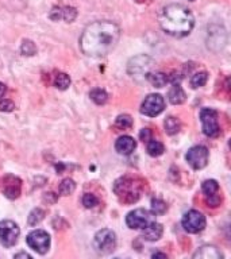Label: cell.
Listing matches in <instances>:
<instances>
[{
    "label": "cell",
    "instance_id": "cell-24",
    "mask_svg": "<svg viewBox=\"0 0 231 259\" xmlns=\"http://www.w3.org/2000/svg\"><path fill=\"white\" fill-rule=\"evenodd\" d=\"M89 96H91V99H92L97 105L105 104V101L108 100V95H107V92H105L104 89L101 88L92 89L91 93H89Z\"/></svg>",
    "mask_w": 231,
    "mask_h": 259
},
{
    "label": "cell",
    "instance_id": "cell-5",
    "mask_svg": "<svg viewBox=\"0 0 231 259\" xmlns=\"http://www.w3.org/2000/svg\"><path fill=\"white\" fill-rule=\"evenodd\" d=\"M113 190L125 202L137 201L138 197H139V190H138L135 182L130 178L118 180L113 185Z\"/></svg>",
    "mask_w": 231,
    "mask_h": 259
},
{
    "label": "cell",
    "instance_id": "cell-21",
    "mask_svg": "<svg viewBox=\"0 0 231 259\" xmlns=\"http://www.w3.org/2000/svg\"><path fill=\"white\" fill-rule=\"evenodd\" d=\"M146 77H147V80H149L150 84L153 85V87H157V88H162V87L168 82V76L161 72L147 73Z\"/></svg>",
    "mask_w": 231,
    "mask_h": 259
},
{
    "label": "cell",
    "instance_id": "cell-14",
    "mask_svg": "<svg viewBox=\"0 0 231 259\" xmlns=\"http://www.w3.org/2000/svg\"><path fill=\"white\" fill-rule=\"evenodd\" d=\"M49 18L52 20H65L66 23H72L77 18V10L74 7H53Z\"/></svg>",
    "mask_w": 231,
    "mask_h": 259
},
{
    "label": "cell",
    "instance_id": "cell-19",
    "mask_svg": "<svg viewBox=\"0 0 231 259\" xmlns=\"http://www.w3.org/2000/svg\"><path fill=\"white\" fill-rule=\"evenodd\" d=\"M168 97H169V101L172 104L174 105H178V104H182L186 99V95L184 92V89L180 87V84H173L172 89L169 91L168 93Z\"/></svg>",
    "mask_w": 231,
    "mask_h": 259
},
{
    "label": "cell",
    "instance_id": "cell-37",
    "mask_svg": "<svg viewBox=\"0 0 231 259\" xmlns=\"http://www.w3.org/2000/svg\"><path fill=\"white\" fill-rule=\"evenodd\" d=\"M6 92H7V87H6L3 82H0V100L3 99V96L6 95Z\"/></svg>",
    "mask_w": 231,
    "mask_h": 259
},
{
    "label": "cell",
    "instance_id": "cell-20",
    "mask_svg": "<svg viewBox=\"0 0 231 259\" xmlns=\"http://www.w3.org/2000/svg\"><path fill=\"white\" fill-rule=\"evenodd\" d=\"M208 48H211L212 45L220 44V48L224 46V42H226V31L222 28V31H220V28L216 27V31L212 30V27L208 28Z\"/></svg>",
    "mask_w": 231,
    "mask_h": 259
},
{
    "label": "cell",
    "instance_id": "cell-11",
    "mask_svg": "<svg viewBox=\"0 0 231 259\" xmlns=\"http://www.w3.org/2000/svg\"><path fill=\"white\" fill-rule=\"evenodd\" d=\"M208 157H210V153H208V149L204 147V146H194L185 154L186 162L195 170H200L203 167H206L207 163H208Z\"/></svg>",
    "mask_w": 231,
    "mask_h": 259
},
{
    "label": "cell",
    "instance_id": "cell-15",
    "mask_svg": "<svg viewBox=\"0 0 231 259\" xmlns=\"http://www.w3.org/2000/svg\"><path fill=\"white\" fill-rule=\"evenodd\" d=\"M3 193L6 197L14 198L19 197L20 194V180L14 176H7L3 180Z\"/></svg>",
    "mask_w": 231,
    "mask_h": 259
},
{
    "label": "cell",
    "instance_id": "cell-17",
    "mask_svg": "<svg viewBox=\"0 0 231 259\" xmlns=\"http://www.w3.org/2000/svg\"><path fill=\"white\" fill-rule=\"evenodd\" d=\"M162 232H164V228L160 223H150L149 226L145 227L143 231H142V238L145 240H149V242H156L162 236Z\"/></svg>",
    "mask_w": 231,
    "mask_h": 259
},
{
    "label": "cell",
    "instance_id": "cell-9",
    "mask_svg": "<svg viewBox=\"0 0 231 259\" xmlns=\"http://www.w3.org/2000/svg\"><path fill=\"white\" fill-rule=\"evenodd\" d=\"M26 242L28 247L36 251L38 254H46L50 247V236L46 231L35 230L27 235Z\"/></svg>",
    "mask_w": 231,
    "mask_h": 259
},
{
    "label": "cell",
    "instance_id": "cell-38",
    "mask_svg": "<svg viewBox=\"0 0 231 259\" xmlns=\"http://www.w3.org/2000/svg\"><path fill=\"white\" fill-rule=\"evenodd\" d=\"M137 2H143V0H137Z\"/></svg>",
    "mask_w": 231,
    "mask_h": 259
},
{
    "label": "cell",
    "instance_id": "cell-36",
    "mask_svg": "<svg viewBox=\"0 0 231 259\" xmlns=\"http://www.w3.org/2000/svg\"><path fill=\"white\" fill-rule=\"evenodd\" d=\"M151 259H168V256L164 252H156V254L151 255Z\"/></svg>",
    "mask_w": 231,
    "mask_h": 259
},
{
    "label": "cell",
    "instance_id": "cell-22",
    "mask_svg": "<svg viewBox=\"0 0 231 259\" xmlns=\"http://www.w3.org/2000/svg\"><path fill=\"white\" fill-rule=\"evenodd\" d=\"M164 151H165V147H164L161 142L156 141V139H150L147 142V153L151 157H160V155L164 154Z\"/></svg>",
    "mask_w": 231,
    "mask_h": 259
},
{
    "label": "cell",
    "instance_id": "cell-25",
    "mask_svg": "<svg viewBox=\"0 0 231 259\" xmlns=\"http://www.w3.org/2000/svg\"><path fill=\"white\" fill-rule=\"evenodd\" d=\"M69 85H70V77L66 73H57L54 77V87L61 91H65L69 88Z\"/></svg>",
    "mask_w": 231,
    "mask_h": 259
},
{
    "label": "cell",
    "instance_id": "cell-18",
    "mask_svg": "<svg viewBox=\"0 0 231 259\" xmlns=\"http://www.w3.org/2000/svg\"><path fill=\"white\" fill-rule=\"evenodd\" d=\"M192 259H223V256L215 246H203L195 252Z\"/></svg>",
    "mask_w": 231,
    "mask_h": 259
},
{
    "label": "cell",
    "instance_id": "cell-12",
    "mask_svg": "<svg viewBox=\"0 0 231 259\" xmlns=\"http://www.w3.org/2000/svg\"><path fill=\"white\" fill-rule=\"evenodd\" d=\"M153 65V60L149 56L141 54L131 58L127 64V72L131 76H138V74H147Z\"/></svg>",
    "mask_w": 231,
    "mask_h": 259
},
{
    "label": "cell",
    "instance_id": "cell-8",
    "mask_svg": "<svg viewBox=\"0 0 231 259\" xmlns=\"http://www.w3.org/2000/svg\"><path fill=\"white\" fill-rule=\"evenodd\" d=\"M19 234L20 230L15 222H11V220L0 222V243L4 247L15 246Z\"/></svg>",
    "mask_w": 231,
    "mask_h": 259
},
{
    "label": "cell",
    "instance_id": "cell-31",
    "mask_svg": "<svg viewBox=\"0 0 231 259\" xmlns=\"http://www.w3.org/2000/svg\"><path fill=\"white\" fill-rule=\"evenodd\" d=\"M115 125L121 130L130 128L133 125V119H131L130 115H119L117 117V120H115Z\"/></svg>",
    "mask_w": 231,
    "mask_h": 259
},
{
    "label": "cell",
    "instance_id": "cell-2",
    "mask_svg": "<svg viewBox=\"0 0 231 259\" xmlns=\"http://www.w3.org/2000/svg\"><path fill=\"white\" fill-rule=\"evenodd\" d=\"M158 22L164 31L174 38L189 35L195 27V16L189 8L177 3L168 4L162 8Z\"/></svg>",
    "mask_w": 231,
    "mask_h": 259
},
{
    "label": "cell",
    "instance_id": "cell-16",
    "mask_svg": "<svg viewBox=\"0 0 231 259\" xmlns=\"http://www.w3.org/2000/svg\"><path fill=\"white\" fill-rule=\"evenodd\" d=\"M135 147H137V143L134 141V138L129 137V135H123V137L118 138V141L115 142V150L119 154H123V155L131 154Z\"/></svg>",
    "mask_w": 231,
    "mask_h": 259
},
{
    "label": "cell",
    "instance_id": "cell-29",
    "mask_svg": "<svg viewBox=\"0 0 231 259\" xmlns=\"http://www.w3.org/2000/svg\"><path fill=\"white\" fill-rule=\"evenodd\" d=\"M166 209H168V206H166V204L162 200H160V198H153L151 200V213L154 216L164 214L166 212Z\"/></svg>",
    "mask_w": 231,
    "mask_h": 259
},
{
    "label": "cell",
    "instance_id": "cell-28",
    "mask_svg": "<svg viewBox=\"0 0 231 259\" xmlns=\"http://www.w3.org/2000/svg\"><path fill=\"white\" fill-rule=\"evenodd\" d=\"M207 80H208L207 72H199L192 76V78H190V85H192V88H200L203 85H206Z\"/></svg>",
    "mask_w": 231,
    "mask_h": 259
},
{
    "label": "cell",
    "instance_id": "cell-40",
    "mask_svg": "<svg viewBox=\"0 0 231 259\" xmlns=\"http://www.w3.org/2000/svg\"><path fill=\"white\" fill-rule=\"evenodd\" d=\"M115 259H119V258H115Z\"/></svg>",
    "mask_w": 231,
    "mask_h": 259
},
{
    "label": "cell",
    "instance_id": "cell-32",
    "mask_svg": "<svg viewBox=\"0 0 231 259\" xmlns=\"http://www.w3.org/2000/svg\"><path fill=\"white\" fill-rule=\"evenodd\" d=\"M99 204V198L95 196V194L92 193H85L84 196H83V205L85 206V208H95V206Z\"/></svg>",
    "mask_w": 231,
    "mask_h": 259
},
{
    "label": "cell",
    "instance_id": "cell-33",
    "mask_svg": "<svg viewBox=\"0 0 231 259\" xmlns=\"http://www.w3.org/2000/svg\"><path fill=\"white\" fill-rule=\"evenodd\" d=\"M15 108V104L14 101L8 100V99H2L0 100V111L2 112H11Z\"/></svg>",
    "mask_w": 231,
    "mask_h": 259
},
{
    "label": "cell",
    "instance_id": "cell-13",
    "mask_svg": "<svg viewBox=\"0 0 231 259\" xmlns=\"http://www.w3.org/2000/svg\"><path fill=\"white\" fill-rule=\"evenodd\" d=\"M203 193H204V197H206V202L208 204V206H215L220 205V194H219V184L215 180H207V181L203 182Z\"/></svg>",
    "mask_w": 231,
    "mask_h": 259
},
{
    "label": "cell",
    "instance_id": "cell-1",
    "mask_svg": "<svg viewBox=\"0 0 231 259\" xmlns=\"http://www.w3.org/2000/svg\"><path fill=\"white\" fill-rule=\"evenodd\" d=\"M121 39V27L111 20H96L84 28L80 36V49L88 57H104L117 48Z\"/></svg>",
    "mask_w": 231,
    "mask_h": 259
},
{
    "label": "cell",
    "instance_id": "cell-26",
    "mask_svg": "<svg viewBox=\"0 0 231 259\" xmlns=\"http://www.w3.org/2000/svg\"><path fill=\"white\" fill-rule=\"evenodd\" d=\"M74 189H76V184H74L72 178H65V180H62V182L60 184V188H58V190H60V193L62 196L72 194L74 192Z\"/></svg>",
    "mask_w": 231,
    "mask_h": 259
},
{
    "label": "cell",
    "instance_id": "cell-34",
    "mask_svg": "<svg viewBox=\"0 0 231 259\" xmlns=\"http://www.w3.org/2000/svg\"><path fill=\"white\" fill-rule=\"evenodd\" d=\"M139 138H141V141L143 142H149L151 139V131L149 128H143L139 133Z\"/></svg>",
    "mask_w": 231,
    "mask_h": 259
},
{
    "label": "cell",
    "instance_id": "cell-30",
    "mask_svg": "<svg viewBox=\"0 0 231 259\" xmlns=\"http://www.w3.org/2000/svg\"><path fill=\"white\" fill-rule=\"evenodd\" d=\"M20 52H22L23 56H28V57L34 56V54L36 53L35 44L30 39H24L23 42H22V46H20Z\"/></svg>",
    "mask_w": 231,
    "mask_h": 259
},
{
    "label": "cell",
    "instance_id": "cell-6",
    "mask_svg": "<svg viewBox=\"0 0 231 259\" xmlns=\"http://www.w3.org/2000/svg\"><path fill=\"white\" fill-rule=\"evenodd\" d=\"M156 222L154 220V214L149 210L143 209V208H138V209L131 210L127 216H126V224L129 226L131 230H143L147 227L150 223Z\"/></svg>",
    "mask_w": 231,
    "mask_h": 259
},
{
    "label": "cell",
    "instance_id": "cell-39",
    "mask_svg": "<svg viewBox=\"0 0 231 259\" xmlns=\"http://www.w3.org/2000/svg\"><path fill=\"white\" fill-rule=\"evenodd\" d=\"M190 2H194V0H190Z\"/></svg>",
    "mask_w": 231,
    "mask_h": 259
},
{
    "label": "cell",
    "instance_id": "cell-7",
    "mask_svg": "<svg viewBox=\"0 0 231 259\" xmlns=\"http://www.w3.org/2000/svg\"><path fill=\"white\" fill-rule=\"evenodd\" d=\"M181 224L186 232H189V234H198V232H200V231L206 228L207 222L202 212H199L196 209H190L184 214Z\"/></svg>",
    "mask_w": 231,
    "mask_h": 259
},
{
    "label": "cell",
    "instance_id": "cell-10",
    "mask_svg": "<svg viewBox=\"0 0 231 259\" xmlns=\"http://www.w3.org/2000/svg\"><path fill=\"white\" fill-rule=\"evenodd\" d=\"M165 108V101L164 97L158 93H151L147 97H145V100L141 105V113H143L145 116L156 117L164 111Z\"/></svg>",
    "mask_w": 231,
    "mask_h": 259
},
{
    "label": "cell",
    "instance_id": "cell-27",
    "mask_svg": "<svg viewBox=\"0 0 231 259\" xmlns=\"http://www.w3.org/2000/svg\"><path fill=\"white\" fill-rule=\"evenodd\" d=\"M45 218V210H42L41 208H35V209H32L28 214V219H27V223L28 226H36V224H40Z\"/></svg>",
    "mask_w": 231,
    "mask_h": 259
},
{
    "label": "cell",
    "instance_id": "cell-3",
    "mask_svg": "<svg viewBox=\"0 0 231 259\" xmlns=\"http://www.w3.org/2000/svg\"><path fill=\"white\" fill-rule=\"evenodd\" d=\"M93 246H95L97 252L109 254L117 247V235L112 230H108V228L97 231L95 239H93Z\"/></svg>",
    "mask_w": 231,
    "mask_h": 259
},
{
    "label": "cell",
    "instance_id": "cell-35",
    "mask_svg": "<svg viewBox=\"0 0 231 259\" xmlns=\"http://www.w3.org/2000/svg\"><path fill=\"white\" fill-rule=\"evenodd\" d=\"M14 259H32V258L28 254H26V252H18V254L14 256Z\"/></svg>",
    "mask_w": 231,
    "mask_h": 259
},
{
    "label": "cell",
    "instance_id": "cell-4",
    "mask_svg": "<svg viewBox=\"0 0 231 259\" xmlns=\"http://www.w3.org/2000/svg\"><path fill=\"white\" fill-rule=\"evenodd\" d=\"M200 120L204 135L210 138H216L220 134V127L218 121V112L212 108H203L200 111Z\"/></svg>",
    "mask_w": 231,
    "mask_h": 259
},
{
    "label": "cell",
    "instance_id": "cell-23",
    "mask_svg": "<svg viewBox=\"0 0 231 259\" xmlns=\"http://www.w3.org/2000/svg\"><path fill=\"white\" fill-rule=\"evenodd\" d=\"M164 125H165L166 134H169V135H174V134H177L178 131H180V127H181V124H180V120H178L177 117H174V116L166 117Z\"/></svg>",
    "mask_w": 231,
    "mask_h": 259
}]
</instances>
